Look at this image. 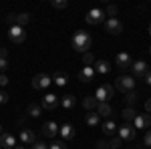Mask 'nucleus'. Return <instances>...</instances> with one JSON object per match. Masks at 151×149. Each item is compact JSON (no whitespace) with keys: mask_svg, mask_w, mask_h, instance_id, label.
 I'll return each instance as SVG.
<instances>
[{"mask_svg":"<svg viewBox=\"0 0 151 149\" xmlns=\"http://www.w3.org/2000/svg\"><path fill=\"white\" fill-rule=\"evenodd\" d=\"M115 65H117V67H119L121 71H127V69H131L133 60H131V57H129V53H117Z\"/></svg>","mask_w":151,"mask_h":149,"instance_id":"nucleus-13","label":"nucleus"},{"mask_svg":"<svg viewBox=\"0 0 151 149\" xmlns=\"http://www.w3.org/2000/svg\"><path fill=\"white\" fill-rule=\"evenodd\" d=\"M97 149H109L107 141H99V143H97Z\"/></svg>","mask_w":151,"mask_h":149,"instance_id":"nucleus-39","label":"nucleus"},{"mask_svg":"<svg viewBox=\"0 0 151 149\" xmlns=\"http://www.w3.org/2000/svg\"><path fill=\"white\" fill-rule=\"evenodd\" d=\"M52 81H55V85H58V87H65V85L69 83V77H67L65 73L57 71V73H55V77H52Z\"/></svg>","mask_w":151,"mask_h":149,"instance_id":"nucleus-24","label":"nucleus"},{"mask_svg":"<svg viewBox=\"0 0 151 149\" xmlns=\"http://www.w3.org/2000/svg\"><path fill=\"white\" fill-rule=\"evenodd\" d=\"M57 133H58V125L55 123V121H47V123L42 125V135H45V137L52 139Z\"/></svg>","mask_w":151,"mask_h":149,"instance_id":"nucleus-16","label":"nucleus"},{"mask_svg":"<svg viewBox=\"0 0 151 149\" xmlns=\"http://www.w3.org/2000/svg\"><path fill=\"white\" fill-rule=\"evenodd\" d=\"M97 115H99V117H105V119H111V115H113L111 105L109 103H99L97 105Z\"/></svg>","mask_w":151,"mask_h":149,"instance_id":"nucleus-20","label":"nucleus"},{"mask_svg":"<svg viewBox=\"0 0 151 149\" xmlns=\"http://www.w3.org/2000/svg\"><path fill=\"white\" fill-rule=\"evenodd\" d=\"M14 149H24V147H20V145H16V147H14Z\"/></svg>","mask_w":151,"mask_h":149,"instance_id":"nucleus-43","label":"nucleus"},{"mask_svg":"<svg viewBox=\"0 0 151 149\" xmlns=\"http://www.w3.org/2000/svg\"><path fill=\"white\" fill-rule=\"evenodd\" d=\"M123 119H125V123H133V119H135V115H137V111L133 109V107H125L123 109Z\"/></svg>","mask_w":151,"mask_h":149,"instance_id":"nucleus-25","label":"nucleus"},{"mask_svg":"<svg viewBox=\"0 0 151 149\" xmlns=\"http://www.w3.org/2000/svg\"><path fill=\"white\" fill-rule=\"evenodd\" d=\"M121 143H123V141H121L119 137H111L109 141H107V145H109V149H119V147H121Z\"/></svg>","mask_w":151,"mask_h":149,"instance_id":"nucleus-29","label":"nucleus"},{"mask_svg":"<svg viewBox=\"0 0 151 149\" xmlns=\"http://www.w3.org/2000/svg\"><path fill=\"white\" fill-rule=\"evenodd\" d=\"M58 103L63 105V109H73V107L77 105V99H75V95H65Z\"/></svg>","mask_w":151,"mask_h":149,"instance_id":"nucleus-22","label":"nucleus"},{"mask_svg":"<svg viewBox=\"0 0 151 149\" xmlns=\"http://www.w3.org/2000/svg\"><path fill=\"white\" fill-rule=\"evenodd\" d=\"M149 53H151V46H149Z\"/></svg>","mask_w":151,"mask_h":149,"instance_id":"nucleus-46","label":"nucleus"},{"mask_svg":"<svg viewBox=\"0 0 151 149\" xmlns=\"http://www.w3.org/2000/svg\"><path fill=\"white\" fill-rule=\"evenodd\" d=\"M99 123H101V117L97 115V111H89V113H87V125L89 127H97Z\"/></svg>","mask_w":151,"mask_h":149,"instance_id":"nucleus-23","label":"nucleus"},{"mask_svg":"<svg viewBox=\"0 0 151 149\" xmlns=\"http://www.w3.org/2000/svg\"><path fill=\"white\" fill-rule=\"evenodd\" d=\"M115 89H117V91H123V93L135 91V79H133V77H127V75H123V77H119V79L115 81Z\"/></svg>","mask_w":151,"mask_h":149,"instance_id":"nucleus-4","label":"nucleus"},{"mask_svg":"<svg viewBox=\"0 0 151 149\" xmlns=\"http://www.w3.org/2000/svg\"><path fill=\"white\" fill-rule=\"evenodd\" d=\"M48 149H67V145H65V141H52Z\"/></svg>","mask_w":151,"mask_h":149,"instance_id":"nucleus-33","label":"nucleus"},{"mask_svg":"<svg viewBox=\"0 0 151 149\" xmlns=\"http://www.w3.org/2000/svg\"><path fill=\"white\" fill-rule=\"evenodd\" d=\"M50 4H52L55 8H58V10H63V8H67V6H69V2H67V0H52Z\"/></svg>","mask_w":151,"mask_h":149,"instance_id":"nucleus-31","label":"nucleus"},{"mask_svg":"<svg viewBox=\"0 0 151 149\" xmlns=\"http://www.w3.org/2000/svg\"><path fill=\"white\" fill-rule=\"evenodd\" d=\"M113 95H115V89L111 85H101L95 91V99H97V103H109L113 99Z\"/></svg>","mask_w":151,"mask_h":149,"instance_id":"nucleus-2","label":"nucleus"},{"mask_svg":"<svg viewBox=\"0 0 151 149\" xmlns=\"http://www.w3.org/2000/svg\"><path fill=\"white\" fill-rule=\"evenodd\" d=\"M85 20L89 24H101L105 22V10H101V8H91V10L87 12V16H85Z\"/></svg>","mask_w":151,"mask_h":149,"instance_id":"nucleus-6","label":"nucleus"},{"mask_svg":"<svg viewBox=\"0 0 151 149\" xmlns=\"http://www.w3.org/2000/svg\"><path fill=\"white\" fill-rule=\"evenodd\" d=\"M135 101H137V93H135V91H129V93H125V103H127L129 107H131V105L135 103Z\"/></svg>","mask_w":151,"mask_h":149,"instance_id":"nucleus-28","label":"nucleus"},{"mask_svg":"<svg viewBox=\"0 0 151 149\" xmlns=\"http://www.w3.org/2000/svg\"><path fill=\"white\" fill-rule=\"evenodd\" d=\"M149 35H151V24H149Z\"/></svg>","mask_w":151,"mask_h":149,"instance_id":"nucleus-45","label":"nucleus"},{"mask_svg":"<svg viewBox=\"0 0 151 149\" xmlns=\"http://www.w3.org/2000/svg\"><path fill=\"white\" fill-rule=\"evenodd\" d=\"M8 85V77L6 75H0V87H6Z\"/></svg>","mask_w":151,"mask_h":149,"instance_id":"nucleus-38","label":"nucleus"},{"mask_svg":"<svg viewBox=\"0 0 151 149\" xmlns=\"http://www.w3.org/2000/svg\"><path fill=\"white\" fill-rule=\"evenodd\" d=\"M0 147H2V145H0Z\"/></svg>","mask_w":151,"mask_h":149,"instance_id":"nucleus-47","label":"nucleus"},{"mask_svg":"<svg viewBox=\"0 0 151 149\" xmlns=\"http://www.w3.org/2000/svg\"><path fill=\"white\" fill-rule=\"evenodd\" d=\"M8 38H10L12 42L20 45V42H24V38H26V30H24L22 26H10V30H8Z\"/></svg>","mask_w":151,"mask_h":149,"instance_id":"nucleus-10","label":"nucleus"},{"mask_svg":"<svg viewBox=\"0 0 151 149\" xmlns=\"http://www.w3.org/2000/svg\"><path fill=\"white\" fill-rule=\"evenodd\" d=\"M143 79H145V83H147V87H151V73H147Z\"/></svg>","mask_w":151,"mask_h":149,"instance_id":"nucleus-40","label":"nucleus"},{"mask_svg":"<svg viewBox=\"0 0 151 149\" xmlns=\"http://www.w3.org/2000/svg\"><path fill=\"white\" fill-rule=\"evenodd\" d=\"M30 149H48V145H47V143H42V141H35Z\"/></svg>","mask_w":151,"mask_h":149,"instance_id":"nucleus-36","label":"nucleus"},{"mask_svg":"<svg viewBox=\"0 0 151 149\" xmlns=\"http://www.w3.org/2000/svg\"><path fill=\"white\" fill-rule=\"evenodd\" d=\"M0 58H6V48H0Z\"/></svg>","mask_w":151,"mask_h":149,"instance_id":"nucleus-42","label":"nucleus"},{"mask_svg":"<svg viewBox=\"0 0 151 149\" xmlns=\"http://www.w3.org/2000/svg\"><path fill=\"white\" fill-rule=\"evenodd\" d=\"M50 83H52V77H48L47 73H38V75L32 77V89H36V91L47 89Z\"/></svg>","mask_w":151,"mask_h":149,"instance_id":"nucleus-5","label":"nucleus"},{"mask_svg":"<svg viewBox=\"0 0 151 149\" xmlns=\"http://www.w3.org/2000/svg\"><path fill=\"white\" fill-rule=\"evenodd\" d=\"M26 113L30 115V117H40V107L36 103H30L28 107H26Z\"/></svg>","mask_w":151,"mask_h":149,"instance_id":"nucleus-27","label":"nucleus"},{"mask_svg":"<svg viewBox=\"0 0 151 149\" xmlns=\"http://www.w3.org/2000/svg\"><path fill=\"white\" fill-rule=\"evenodd\" d=\"M143 145L145 147H151V129L145 133V137H143Z\"/></svg>","mask_w":151,"mask_h":149,"instance_id":"nucleus-35","label":"nucleus"},{"mask_svg":"<svg viewBox=\"0 0 151 149\" xmlns=\"http://www.w3.org/2000/svg\"><path fill=\"white\" fill-rule=\"evenodd\" d=\"M145 111H147V113H151V99H147V101H145Z\"/></svg>","mask_w":151,"mask_h":149,"instance_id":"nucleus-41","label":"nucleus"},{"mask_svg":"<svg viewBox=\"0 0 151 149\" xmlns=\"http://www.w3.org/2000/svg\"><path fill=\"white\" fill-rule=\"evenodd\" d=\"M83 63H85V67H93L95 57L91 55V53H85V55H83Z\"/></svg>","mask_w":151,"mask_h":149,"instance_id":"nucleus-30","label":"nucleus"},{"mask_svg":"<svg viewBox=\"0 0 151 149\" xmlns=\"http://www.w3.org/2000/svg\"><path fill=\"white\" fill-rule=\"evenodd\" d=\"M105 30L109 32V35H121V30H123V24L119 18H107L105 20Z\"/></svg>","mask_w":151,"mask_h":149,"instance_id":"nucleus-11","label":"nucleus"},{"mask_svg":"<svg viewBox=\"0 0 151 149\" xmlns=\"http://www.w3.org/2000/svg\"><path fill=\"white\" fill-rule=\"evenodd\" d=\"M147 73H149V69H147L145 60H135V63L131 65V77H133V79H141V77H145Z\"/></svg>","mask_w":151,"mask_h":149,"instance_id":"nucleus-8","label":"nucleus"},{"mask_svg":"<svg viewBox=\"0 0 151 149\" xmlns=\"http://www.w3.org/2000/svg\"><path fill=\"white\" fill-rule=\"evenodd\" d=\"M73 48L77 50V53H89V48H91V45H93V36L89 35L87 30H77L75 35H73Z\"/></svg>","mask_w":151,"mask_h":149,"instance_id":"nucleus-1","label":"nucleus"},{"mask_svg":"<svg viewBox=\"0 0 151 149\" xmlns=\"http://www.w3.org/2000/svg\"><path fill=\"white\" fill-rule=\"evenodd\" d=\"M93 69H95V73H99V75H109V73H111V65L101 58V60H95Z\"/></svg>","mask_w":151,"mask_h":149,"instance_id":"nucleus-18","label":"nucleus"},{"mask_svg":"<svg viewBox=\"0 0 151 149\" xmlns=\"http://www.w3.org/2000/svg\"><path fill=\"white\" fill-rule=\"evenodd\" d=\"M117 133H119V139L121 141H131V139H135V127L131 125V123H123V125L117 129Z\"/></svg>","mask_w":151,"mask_h":149,"instance_id":"nucleus-7","label":"nucleus"},{"mask_svg":"<svg viewBox=\"0 0 151 149\" xmlns=\"http://www.w3.org/2000/svg\"><path fill=\"white\" fill-rule=\"evenodd\" d=\"M4 103H8V93L0 91V105H4Z\"/></svg>","mask_w":151,"mask_h":149,"instance_id":"nucleus-37","label":"nucleus"},{"mask_svg":"<svg viewBox=\"0 0 151 149\" xmlns=\"http://www.w3.org/2000/svg\"><path fill=\"white\" fill-rule=\"evenodd\" d=\"M0 145L4 149H14L16 147V137L8 133V131H2V135H0Z\"/></svg>","mask_w":151,"mask_h":149,"instance_id":"nucleus-14","label":"nucleus"},{"mask_svg":"<svg viewBox=\"0 0 151 149\" xmlns=\"http://www.w3.org/2000/svg\"><path fill=\"white\" fill-rule=\"evenodd\" d=\"M131 125L135 127V131H137V129H147V127L151 125V115L149 113H137Z\"/></svg>","mask_w":151,"mask_h":149,"instance_id":"nucleus-9","label":"nucleus"},{"mask_svg":"<svg viewBox=\"0 0 151 149\" xmlns=\"http://www.w3.org/2000/svg\"><path fill=\"white\" fill-rule=\"evenodd\" d=\"M115 14H117V6L109 4V6H107V10H105V16H109V18H115Z\"/></svg>","mask_w":151,"mask_h":149,"instance_id":"nucleus-32","label":"nucleus"},{"mask_svg":"<svg viewBox=\"0 0 151 149\" xmlns=\"http://www.w3.org/2000/svg\"><path fill=\"white\" fill-rule=\"evenodd\" d=\"M20 141H22L24 145H32L36 141V133L32 129H22V131H20Z\"/></svg>","mask_w":151,"mask_h":149,"instance_id":"nucleus-17","label":"nucleus"},{"mask_svg":"<svg viewBox=\"0 0 151 149\" xmlns=\"http://www.w3.org/2000/svg\"><path fill=\"white\" fill-rule=\"evenodd\" d=\"M117 129H119V127H117L115 121H111V119H107V121L103 123V133L105 135H111V137H113V135L117 133Z\"/></svg>","mask_w":151,"mask_h":149,"instance_id":"nucleus-21","label":"nucleus"},{"mask_svg":"<svg viewBox=\"0 0 151 149\" xmlns=\"http://www.w3.org/2000/svg\"><path fill=\"white\" fill-rule=\"evenodd\" d=\"M30 14L28 12H20V14H14V12H10L8 16H6V20H8V24L10 26H22L24 28V24H28L30 22Z\"/></svg>","mask_w":151,"mask_h":149,"instance_id":"nucleus-3","label":"nucleus"},{"mask_svg":"<svg viewBox=\"0 0 151 149\" xmlns=\"http://www.w3.org/2000/svg\"><path fill=\"white\" fill-rule=\"evenodd\" d=\"M40 107H42V109H47V111H55V109L58 107V97H57V95H52V93H48V95H42Z\"/></svg>","mask_w":151,"mask_h":149,"instance_id":"nucleus-12","label":"nucleus"},{"mask_svg":"<svg viewBox=\"0 0 151 149\" xmlns=\"http://www.w3.org/2000/svg\"><path fill=\"white\" fill-rule=\"evenodd\" d=\"M6 69H8V60L6 58H0V75H4Z\"/></svg>","mask_w":151,"mask_h":149,"instance_id":"nucleus-34","label":"nucleus"},{"mask_svg":"<svg viewBox=\"0 0 151 149\" xmlns=\"http://www.w3.org/2000/svg\"><path fill=\"white\" fill-rule=\"evenodd\" d=\"M58 133H60L63 141H70V139L75 137V127L70 125V123H65V125L58 127Z\"/></svg>","mask_w":151,"mask_h":149,"instance_id":"nucleus-15","label":"nucleus"},{"mask_svg":"<svg viewBox=\"0 0 151 149\" xmlns=\"http://www.w3.org/2000/svg\"><path fill=\"white\" fill-rule=\"evenodd\" d=\"M95 77V69L93 67H83L81 71H79V79H81V83H89V81H93Z\"/></svg>","mask_w":151,"mask_h":149,"instance_id":"nucleus-19","label":"nucleus"},{"mask_svg":"<svg viewBox=\"0 0 151 149\" xmlns=\"http://www.w3.org/2000/svg\"><path fill=\"white\" fill-rule=\"evenodd\" d=\"M0 135H2V125H0Z\"/></svg>","mask_w":151,"mask_h":149,"instance_id":"nucleus-44","label":"nucleus"},{"mask_svg":"<svg viewBox=\"0 0 151 149\" xmlns=\"http://www.w3.org/2000/svg\"><path fill=\"white\" fill-rule=\"evenodd\" d=\"M97 105H99V103H97V99H95V97H87V99L83 101V107H85L87 111H93Z\"/></svg>","mask_w":151,"mask_h":149,"instance_id":"nucleus-26","label":"nucleus"}]
</instances>
